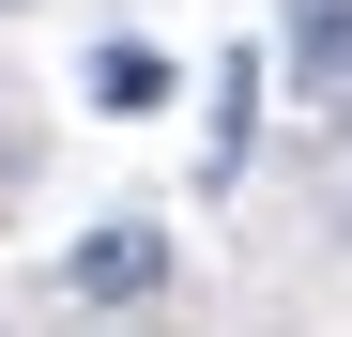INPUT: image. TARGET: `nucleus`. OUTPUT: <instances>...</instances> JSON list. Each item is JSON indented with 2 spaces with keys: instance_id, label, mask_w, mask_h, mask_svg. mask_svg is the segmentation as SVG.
I'll list each match as a JSON object with an SVG mask.
<instances>
[{
  "instance_id": "nucleus-1",
  "label": "nucleus",
  "mask_w": 352,
  "mask_h": 337,
  "mask_svg": "<svg viewBox=\"0 0 352 337\" xmlns=\"http://www.w3.org/2000/svg\"><path fill=\"white\" fill-rule=\"evenodd\" d=\"M62 276H77L92 307H138V292H168V230H138V215H123V230H92Z\"/></svg>"
},
{
  "instance_id": "nucleus-4",
  "label": "nucleus",
  "mask_w": 352,
  "mask_h": 337,
  "mask_svg": "<svg viewBox=\"0 0 352 337\" xmlns=\"http://www.w3.org/2000/svg\"><path fill=\"white\" fill-rule=\"evenodd\" d=\"M92 107H168V46H92Z\"/></svg>"
},
{
  "instance_id": "nucleus-3",
  "label": "nucleus",
  "mask_w": 352,
  "mask_h": 337,
  "mask_svg": "<svg viewBox=\"0 0 352 337\" xmlns=\"http://www.w3.org/2000/svg\"><path fill=\"white\" fill-rule=\"evenodd\" d=\"M291 77L352 107V0H291Z\"/></svg>"
},
{
  "instance_id": "nucleus-2",
  "label": "nucleus",
  "mask_w": 352,
  "mask_h": 337,
  "mask_svg": "<svg viewBox=\"0 0 352 337\" xmlns=\"http://www.w3.org/2000/svg\"><path fill=\"white\" fill-rule=\"evenodd\" d=\"M245 153H261V62L230 46V62H214V138H199V184H245Z\"/></svg>"
}]
</instances>
